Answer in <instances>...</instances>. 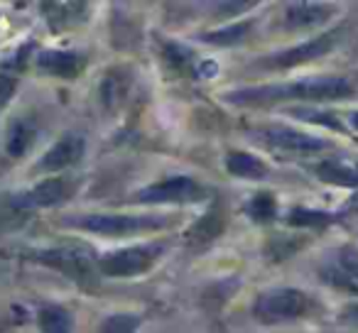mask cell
<instances>
[{"mask_svg": "<svg viewBox=\"0 0 358 333\" xmlns=\"http://www.w3.org/2000/svg\"><path fill=\"white\" fill-rule=\"evenodd\" d=\"M353 86L351 81L341 76H314V79H297L287 84L275 86H253V89H241L234 94H226V101L236 105H270L280 101H341L351 98Z\"/></svg>", "mask_w": 358, "mask_h": 333, "instance_id": "6da1fadb", "label": "cell"}, {"mask_svg": "<svg viewBox=\"0 0 358 333\" xmlns=\"http://www.w3.org/2000/svg\"><path fill=\"white\" fill-rule=\"evenodd\" d=\"M317 302L309 297L302 289H292V287H278V289H268L263 292L253 304V316L260 323H287V321H297L304 318L314 311Z\"/></svg>", "mask_w": 358, "mask_h": 333, "instance_id": "7a4b0ae2", "label": "cell"}, {"mask_svg": "<svg viewBox=\"0 0 358 333\" xmlns=\"http://www.w3.org/2000/svg\"><path fill=\"white\" fill-rule=\"evenodd\" d=\"M69 223L74 228L96 235H110V238H128V235L152 233L162 230L169 223V216H130V214H89L76 216Z\"/></svg>", "mask_w": 358, "mask_h": 333, "instance_id": "3957f363", "label": "cell"}, {"mask_svg": "<svg viewBox=\"0 0 358 333\" xmlns=\"http://www.w3.org/2000/svg\"><path fill=\"white\" fill-rule=\"evenodd\" d=\"M164 255V243H148V245H133V248L113 250L99 260V272L110 279H130L148 274L159 258Z\"/></svg>", "mask_w": 358, "mask_h": 333, "instance_id": "277c9868", "label": "cell"}, {"mask_svg": "<svg viewBox=\"0 0 358 333\" xmlns=\"http://www.w3.org/2000/svg\"><path fill=\"white\" fill-rule=\"evenodd\" d=\"M32 258L37 262L47 265V267L57 269L64 277H69L71 282L81 284L84 289H96L99 287V265L91 258L89 250L84 248H50L40 250Z\"/></svg>", "mask_w": 358, "mask_h": 333, "instance_id": "5b68a950", "label": "cell"}, {"mask_svg": "<svg viewBox=\"0 0 358 333\" xmlns=\"http://www.w3.org/2000/svg\"><path fill=\"white\" fill-rule=\"evenodd\" d=\"M206 196V189L196 179L189 177H172L162 179L157 184L145 186L143 191L135 194L140 204H194Z\"/></svg>", "mask_w": 358, "mask_h": 333, "instance_id": "8992f818", "label": "cell"}, {"mask_svg": "<svg viewBox=\"0 0 358 333\" xmlns=\"http://www.w3.org/2000/svg\"><path fill=\"white\" fill-rule=\"evenodd\" d=\"M338 37H341V30H327L324 35L314 37V40H307L302 45H294L289 50H282L278 54L268 57L263 61V66H270V69H292V66L307 64V61H314L319 57L329 54L336 47Z\"/></svg>", "mask_w": 358, "mask_h": 333, "instance_id": "52a82bcc", "label": "cell"}, {"mask_svg": "<svg viewBox=\"0 0 358 333\" xmlns=\"http://www.w3.org/2000/svg\"><path fill=\"white\" fill-rule=\"evenodd\" d=\"M258 140H263L270 149L289 154H317L331 147V142L317 135L302 133L294 128H265L258 133Z\"/></svg>", "mask_w": 358, "mask_h": 333, "instance_id": "ba28073f", "label": "cell"}, {"mask_svg": "<svg viewBox=\"0 0 358 333\" xmlns=\"http://www.w3.org/2000/svg\"><path fill=\"white\" fill-rule=\"evenodd\" d=\"M74 186L64 177H50L45 182H37L30 191L15 199V209H52V206L64 204L71 196Z\"/></svg>", "mask_w": 358, "mask_h": 333, "instance_id": "9c48e42d", "label": "cell"}, {"mask_svg": "<svg viewBox=\"0 0 358 333\" xmlns=\"http://www.w3.org/2000/svg\"><path fill=\"white\" fill-rule=\"evenodd\" d=\"M86 152V142L81 135H64L57 140L37 162V172H62L66 167H74L81 162Z\"/></svg>", "mask_w": 358, "mask_h": 333, "instance_id": "30bf717a", "label": "cell"}, {"mask_svg": "<svg viewBox=\"0 0 358 333\" xmlns=\"http://www.w3.org/2000/svg\"><path fill=\"white\" fill-rule=\"evenodd\" d=\"M35 64L40 71L57 79H76L84 74L86 69V57L79 52H64V50H42L37 52Z\"/></svg>", "mask_w": 358, "mask_h": 333, "instance_id": "8fae6325", "label": "cell"}, {"mask_svg": "<svg viewBox=\"0 0 358 333\" xmlns=\"http://www.w3.org/2000/svg\"><path fill=\"white\" fill-rule=\"evenodd\" d=\"M314 177L324 184L343 186V189L358 191V164L346 159H322L312 167ZM353 211H358V201H353Z\"/></svg>", "mask_w": 358, "mask_h": 333, "instance_id": "7c38bea8", "label": "cell"}, {"mask_svg": "<svg viewBox=\"0 0 358 333\" xmlns=\"http://www.w3.org/2000/svg\"><path fill=\"white\" fill-rule=\"evenodd\" d=\"M331 6L322 3H292L285 8V27L287 30H314V27L327 25L334 17Z\"/></svg>", "mask_w": 358, "mask_h": 333, "instance_id": "4fadbf2b", "label": "cell"}, {"mask_svg": "<svg viewBox=\"0 0 358 333\" xmlns=\"http://www.w3.org/2000/svg\"><path fill=\"white\" fill-rule=\"evenodd\" d=\"M224 228H226L224 211H221L219 206H214V209L206 211V214L187 230L185 240H187V245H192V248H204V245L214 243V240L224 233Z\"/></svg>", "mask_w": 358, "mask_h": 333, "instance_id": "5bb4252c", "label": "cell"}, {"mask_svg": "<svg viewBox=\"0 0 358 333\" xmlns=\"http://www.w3.org/2000/svg\"><path fill=\"white\" fill-rule=\"evenodd\" d=\"M226 170H229V175L238 177V179L250 182H260L270 175L268 164L250 152H229L226 154Z\"/></svg>", "mask_w": 358, "mask_h": 333, "instance_id": "9a60e30c", "label": "cell"}, {"mask_svg": "<svg viewBox=\"0 0 358 333\" xmlns=\"http://www.w3.org/2000/svg\"><path fill=\"white\" fill-rule=\"evenodd\" d=\"M42 8H45L42 15H45L52 32H64L66 27L79 22V17L86 15V10H84L86 6H81V3L79 6H76V3H45Z\"/></svg>", "mask_w": 358, "mask_h": 333, "instance_id": "2e32d148", "label": "cell"}, {"mask_svg": "<svg viewBox=\"0 0 358 333\" xmlns=\"http://www.w3.org/2000/svg\"><path fill=\"white\" fill-rule=\"evenodd\" d=\"M37 128L27 120H15V123L8 128V135H6V152L10 154L13 159H20L25 157L27 152L32 149L37 140Z\"/></svg>", "mask_w": 358, "mask_h": 333, "instance_id": "e0dca14e", "label": "cell"}, {"mask_svg": "<svg viewBox=\"0 0 358 333\" xmlns=\"http://www.w3.org/2000/svg\"><path fill=\"white\" fill-rule=\"evenodd\" d=\"M338 216L329 214V211H317V209H304V206H294L287 214V225L292 228H314V230H324L331 223H336Z\"/></svg>", "mask_w": 358, "mask_h": 333, "instance_id": "ac0fdd59", "label": "cell"}, {"mask_svg": "<svg viewBox=\"0 0 358 333\" xmlns=\"http://www.w3.org/2000/svg\"><path fill=\"white\" fill-rule=\"evenodd\" d=\"M304 243H307V238H302V235H273L265 243V258L270 262H282V260L292 258L294 253H299Z\"/></svg>", "mask_w": 358, "mask_h": 333, "instance_id": "d6986e66", "label": "cell"}, {"mask_svg": "<svg viewBox=\"0 0 358 333\" xmlns=\"http://www.w3.org/2000/svg\"><path fill=\"white\" fill-rule=\"evenodd\" d=\"M162 57H164L167 69L177 71V74H196V71H199L194 54H192L187 47L177 45V42H167L162 50Z\"/></svg>", "mask_w": 358, "mask_h": 333, "instance_id": "ffe728a7", "label": "cell"}, {"mask_svg": "<svg viewBox=\"0 0 358 333\" xmlns=\"http://www.w3.org/2000/svg\"><path fill=\"white\" fill-rule=\"evenodd\" d=\"M245 216L260 225L273 223L275 216H278V201H275V196L270 194V191H258V194L245 204Z\"/></svg>", "mask_w": 358, "mask_h": 333, "instance_id": "44dd1931", "label": "cell"}, {"mask_svg": "<svg viewBox=\"0 0 358 333\" xmlns=\"http://www.w3.org/2000/svg\"><path fill=\"white\" fill-rule=\"evenodd\" d=\"M42 333H71V316L62 306H45L40 311Z\"/></svg>", "mask_w": 358, "mask_h": 333, "instance_id": "7402d4cb", "label": "cell"}, {"mask_svg": "<svg viewBox=\"0 0 358 333\" xmlns=\"http://www.w3.org/2000/svg\"><path fill=\"white\" fill-rule=\"evenodd\" d=\"M253 27V22H236V25H226L221 30H214V32H206L201 35V40L209 42V45H219V47H231V45H238L248 30Z\"/></svg>", "mask_w": 358, "mask_h": 333, "instance_id": "603a6c76", "label": "cell"}, {"mask_svg": "<svg viewBox=\"0 0 358 333\" xmlns=\"http://www.w3.org/2000/svg\"><path fill=\"white\" fill-rule=\"evenodd\" d=\"M140 318L133 313H113V316H106L101 321L99 331L96 333H138Z\"/></svg>", "mask_w": 358, "mask_h": 333, "instance_id": "cb8c5ba5", "label": "cell"}, {"mask_svg": "<svg viewBox=\"0 0 358 333\" xmlns=\"http://www.w3.org/2000/svg\"><path fill=\"white\" fill-rule=\"evenodd\" d=\"M322 279L327 284H331L334 289H338V292H346V294L358 297V282L351 277V274L343 272L338 265H329V267H324L322 269Z\"/></svg>", "mask_w": 358, "mask_h": 333, "instance_id": "d4e9b609", "label": "cell"}, {"mask_svg": "<svg viewBox=\"0 0 358 333\" xmlns=\"http://www.w3.org/2000/svg\"><path fill=\"white\" fill-rule=\"evenodd\" d=\"M128 91V81L123 79L120 74H108L101 84V98H103L106 108H115L120 103V98Z\"/></svg>", "mask_w": 358, "mask_h": 333, "instance_id": "484cf974", "label": "cell"}, {"mask_svg": "<svg viewBox=\"0 0 358 333\" xmlns=\"http://www.w3.org/2000/svg\"><path fill=\"white\" fill-rule=\"evenodd\" d=\"M336 265L358 282V248H356V245H346V248L338 250Z\"/></svg>", "mask_w": 358, "mask_h": 333, "instance_id": "4316f807", "label": "cell"}, {"mask_svg": "<svg viewBox=\"0 0 358 333\" xmlns=\"http://www.w3.org/2000/svg\"><path fill=\"white\" fill-rule=\"evenodd\" d=\"M15 89H17V81L8 74H0V110H6V105L13 101L15 96Z\"/></svg>", "mask_w": 358, "mask_h": 333, "instance_id": "83f0119b", "label": "cell"}, {"mask_svg": "<svg viewBox=\"0 0 358 333\" xmlns=\"http://www.w3.org/2000/svg\"><path fill=\"white\" fill-rule=\"evenodd\" d=\"M299 118H304V120H314V123H324V125H329V128H334V130H341V123H338L334 115H329V113H319V115H312V113H299Z\"/></svg>", "mask_w": 358, "mask_h": 333, "instance_id": "f1b7e54d", "label": "cell"}, {"mask_svg": "<svg viewBox=\"0 0 358 333\" xmlns=\"http://www.w3.org/2000/svg\"><path fill=\"white\" fill-rule=\"evenodd\" d=\"M348 123H351V128H353V130H358V110H356V113L348 115Z\"/></svg>", "mask_w": 358, "mask_h": 333, "instance_id": "f546056e", "label": "cell"}]
</instances>
